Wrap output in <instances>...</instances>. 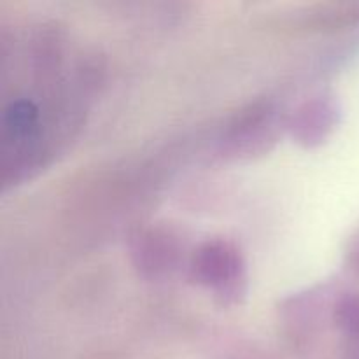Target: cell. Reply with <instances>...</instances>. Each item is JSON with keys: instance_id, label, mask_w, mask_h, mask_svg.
I'll use <instances>...</instances> for the list:
<instances>
[{"instance_id": "cell-5", "label": "cell", "mask_w": 359, "mask_h": 359, "mask_svg": "<svg viewBox=\"0 0 359 359\" xmlns=\"http://www.w3.org/2000/svg\"><path fill=\"white\" fill-rule=\"evenodd\" d=\"M332 319L342 332L359 337V293L342 294L333 305Z\"/></svg>"}, {"instance_id": "cell-3", "label": "cell", "mask_w": 359, "mask_h": 359, "mask_svg": "<svg viewBox=\"0 0 359 359\" xmlns=\"http://www.w3.org/2000/svg\"><path fill=\"white\" fill-rule=\"evenodd\" d=\"M182 251L181 237L163 226L139 231L132 241L133 263L146 277H160L174 270Z\"/></svg>"}, {"instance_id": "cell-2", "label": "cell", "mask_w": 359, "mask_h": 359, "mask_svg": "<svg viewBox=\"0 0 359 359\" xmlns=\"http://www.w3.org/2000/svg\"><path fill=\"white\" fill-rule=\"evenodd\" d=\"M280 126L286 128V118H280L273 102H255L231 119L221 137V154L235 161L263 156L276 146Z\"/></svg>"}, {"instance_id": "cell-1", "label": "cell", "mask_w": 359, "mask_h": 359, "mask_svg": "<svg viewBox=\"0 0 359 359\" xmlns=\"http://www.w3.org/2000/svg\"><path fill=\"white\" fill-rule=\"evenodd\" d=\"M189 279L212 294L224 309L241 305L248 297V263L241 248L228 238H210L191 252Z\"/></svg>"}, {"instance_id": "cell-4", "label": "cell", "mask_w": 359, "mask_h": 359, "mask_svg": "<svg viewBox=\"0 0 359 359\" xmlns=\"http://www.w3.org/2000/svg\"><path fill=\"white\" fill-rule=\"evenodd\" d=\"M339 119L335 100L328 95H319L298 105L286 116V130L304 147H316L325 142Z\"/></svg>"}]
</instances>
